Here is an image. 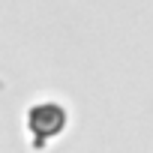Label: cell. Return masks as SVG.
Here are the masks:
<instances>
[{"instance_id": "6da1fadb", "label": "cell", "mask_w": 153, "mask_h": 153, "mask_svg": "<svg viewBox=\"0 0 153 153\" xmlns=\"http://www.w3.org/2000/svg\"><path fill=\"white\" fill-rule=\"evenodd\" d=\"M30 129L33 132H39V138H51V135H57L60 129H63V123H66V114L60 111V105H54V102H42V105H36L33 111H30Z\"/></svg>"}]
</instances>
